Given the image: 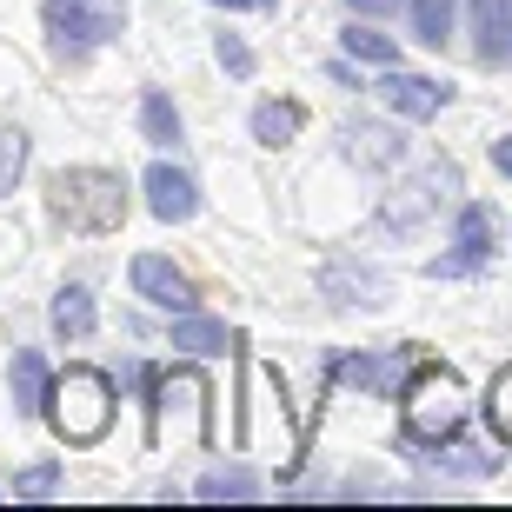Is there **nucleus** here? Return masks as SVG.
Returning a JSON list of instances; mask_svg holds the SVG:
<instances>
[{
	"label": "nucleus",
	"instance_id": "1",
	"mask_svg": "<svg viewBox=\"0 0 512 512\" xmlns=\"http://www.w3.org/2000/svg\"><path fill=\"white\" fill-rule=\"evenodd\" d=\"M47 419L67 446H94L107 426H114V380L94 373V366H67L47 393Z\"/></svg>",
	"mask_w": 512,
	"mask_h": 512
},
{
	"label": "nucleus",
	"instance_id": "2",
	"mask_svg": "<svg viewBox=\"0 0 512 512\" xmlns=\"http://www.w3.org/2000/svg\"><path fill=\"white\" fill-rule=\"evenodd\" d=\"M47 207L80 233H114L120 220H127V187H120V173H107V167H67V173H54Z\"/></svg>",
	"mask_w": 512,
	"mask_h": 512
},
{
	"label": "nucleus",
	"instance_id": "3",
	"mask_svg": "<svg viewBox=\"0 0 512 512\" xmlns=\"http://www.w3.org/2000/svg\"><path fill=\"white\" fill-rule=\"evenodd\" d=\"M459 419H466V386H459L453 366H419L406 380V433L413 439H453Z\"/></svg>",
	"mask_w": 512,
	"mask_h": 512
},
{
	"label": "nucleus",
	"instance_id": "4",
	"mask_svg": "<svg viewBox=\"0 0 512 512\" xmlns=\"http://www.w3.org/2000/svg\"><path fill=\"white\" fill-rule=\"evenodd\" d=\"M47 20H54V34L100 47V40H114L127 27V0H47Z\"/></svg>",
	"mask_w": 512,
	"mask_h": 512
},
{
	"label": "nucleus",
	"instance_id": "5",
	"mask_svg": "<svg viewBox=\"0 0 512 512\" xmlns=\"http://www.w3.org/2000/svg\"><path fill=\"white\" fill-rule=\"evenodd\" d=\"M373 94L393 107V114H406V120H433L446 100H453V87L446 80H426V74H399V67H386L380 80H373Z\"/></svg>",
	"mask_w": 512,
	"mask_h": 512
},
{
	"label": "nucleus",
	"instance_id": "6",
	"mask_svg": "<svg viewBox=\"0 0 512 512\" xmlns=\"http://www.w3.org/2000/svg\"><path fill=\"white\" fill-rule=\"evenodd\" d=\"M133 293L153 300L160 313H193V280L173 260H160V253H140L133 260Z\"/></svg>",
	"mask_w": 512,
	"mask_h": 512
},
{
	"label": "nucleus",
	"instance_id": "7",
	"mask_svg": "<svg viewBox=\"0 0 512 512\" xmlns=\"http://www.w3.org/2000/svg\"><path fill=\"white\" fill-rule=\"evenodd\" d=\"M147 207H153V220H193V213H200V187H193L187 173L180 167H167V160H160V167H147Z\"/></svg>",
	"mask_w": 512,
	"mask_h": 512
},
{
	"label": "nucleus",
	"instance_id": "8",
	"mask_svg": "<svg viewBox=\"0 0 512 512\" xmlns=\"http://www.w3.org/2000/svg\"><path fill=\"white\" fill-rule=\"evenodd\" d=\"M479 60H512V0H473Z\"/></svg>",
	"mask_w": 512,
	"mask_h": 512
},
{
	"label": "nucleus",
	"instance_id": "9",
	"mask_svg": "<svg viewBox=\"0 0 512 512\" xmlns=\"http://www.w3.org/2000/svg\"><path fill=\"white\" fill-rule=\"evenodd\" d=\"M7 386H14V413H47V393H54V373L40 353H14L7 366Z\"/></svg>",
	"mask_w": 512,
	"mask_h": 512
},
{
	"label": "nucleus",
	"instance_id": "10",
	"mask_svg": "<svg viewBox=\"0 0 512 512\" xmlns=\"http://www.w3.org/2000/svg\"><path fill=\"white\" fill-rule=\"evenodd\" d=\"M300 127H306L300 100H266V107H253V140H260V147H286Z\"/></svg>",
	"mask_w": 512,
	"mask_h": 512
},
{
	"label": "nucleus",
	"instance_id": "11",
	"mask_svg": "<svg viewBox=\"0 0 512 512\" xmlns=\"http://www.w3.org/2000/svg\"><path fill=\"white\" fill-rule=\"evenodd\" d=\"M173 353H193V360L227 353V326H220V320H200V313H180V326H173Z\"/></svg>",
	"mask_w": 512,
	"mask_h": 512
},
{
	"label": "nucleus",
	"instance_id": "12",
	"mask_svg": "<svg viewBox=\"0 0 512 512\" xmlns=\"http://www.w3.org/2000/svg\"><path fill=\"white\" fill-rule=\"evenodd\" d=\"M54 326L67 340H87V333H94V293H87V286H60L54 293Z\"/></svg>",
	"mask_w": 512,
	"mask_h": 512
},
{
	"label": "nucleus",
	"instance_id": "13",
	"mask_svg": "<svg viewBox=\"0 0 512 512\" xmlns=\"http://www.w3.org/2000/svg\"><path fill=\"white\" fill-rule=\"evenodd\" d=\"M486 253H493V207H466L459 213V260L453 266L486 260Z\"/></svg>",
	"mask_w": 512,
	"mask_h": 512
},
{
	"label": "nucleus",
	"instance_id": "14",
	"mask_svg": "<svg viewBox=\"0 0 512 512\" xmlns=\"http://www.w3.org/2000/svg\"><path fill=\"white\" fill-rule=\"evenodd\" d=\"M399 366H406V360H333L326 373H333L340 386H393Z\"/></svg>",
	"mask_w": 512,
	"mask_h": 512
},
{
	"label": "nucleus",
	"instance_id": "15",
	"mask_svg": "<svg viewBox=\"0 0 512 512\" xmlns=\"http://www.w3.org/2000/svg\"><path fill=\"white\" fill-rule=\"evenodd\" d=\"M140 133H147L153 147H173V140H180V114H173L167 94H147V100H140Z\"/></svg>",
	"mask_w": 512,
	"mask_h": 512
},
{
	"label": "nucleus",
	"instance_id": "16",
	"mask_svg": "<svg viewBox=\"0 0 512 512\" xmlns=\"http://www.w3.org/2000/svg\"><path fill=\"white\" fill-rule=\"evenodd\" d=\"M346 54L353 60H380V67H393L399 60V47H393V34H380V27H346Z\"/></svg>",
	"mask_w": 512,
	"mask_h": 512
},
{
	"label": "nucleus",
	"instance_id": "17",
	"mask_svg": "<svg viewBox=\"0 0 512 512\" xmlns=\"http://www.w3.org/2000/svg\"><path fill=\"white\" fill-rule=\"evenodd\" d=\"M413 34L426 47H439V40L453 34V0H413Z\"/></svg>",
	"mask_w": 512,
	"mask_h": 512
},
{
	"label": "nucleus",
	"instance_id": "18",
	"mask_svg": "<svg viewBox=\"0 0 512 512\" xmlns=\"http://www.w3.org/2000/svg\"><path fill=\"white\" fill-rule=\"evenodd\" d=\"M20 167H27V133L7 127V133H0V193H14Z\"/></svg>",
	"mask_w": 512,
	"mask_h": 512
},
{
	"label": "nucleus",
	"instance_id": "19",
	"mask_svg": "<svg viewBox=\"0 0 512 512\" xmlns=\"http://www.w3.org/2000/svg\"><path fill=\"white\" fill-rule=\"evenodd\" d=\"M486 419H493V433L512 446V366L493 380V406H486Z\"/></svg>",
	"mask_w": 512,
	"mask_h": 512
},
{
	"label": "nucleus",
	"instance_id": "20",
	"mask_svg": "<svg viewBox=\"0 0 512 512\" xmlns=\"http://www.w3.org/2000/svg\"><path fill=\"white\" fill-rule=\"evenodd\" d=\"M200 499H253V473H207Z\"/></svg>",
	"mask_w": 512,
	"mask_h": 512
},
{
	"label": "nucleus",
	"instance_id": "21",
	"mask_svg": "<svg viewBox=\"0 0 512 512\" xmlns=\"http://www.w3.org/2000/svg\"><path fill=\"white\" fill-rule=\"evenodd\" d=\"M393 153H399L393 133H380V127H353V160H393Z\"/></svg>",
	"mask_w": 512,
	"mask_h": 512
},
{
	"label": "nucleus",
	"instance_id": "22",
	"mask_svg": "<svg viewBox=\"0 0 512 512\" xmlns=\"http://www.w3.org/2000/svg\"><path fill=\"white\" fill-rule=\"evenodd\" d=\"M54 486H60V466H34V473H20V479H14V493H20V499H47Z\"/></svg>",
	"mask_w": 512,
	"mask_h": 512
},
{
	"label": "nucleus",
	"instance_id": "23",
	"mask_svg": "<svg viewBox=\"0 0 512 512\" xmlns=\"http://www.w3.org/2000/svg\"><path fill=\"white\" fill-rule=\"evenodd\" d=\"M220 67H233V74H253V54H247L233 34H220Z\"/></svg>",
	"mask_w": 512,
	"mask_h": 512
},
{
	"label": "nucleus",
	"instance_id": "24",
	"mask_svg": "<svg viewBox=\"0 0 512 512\" xmlns=\"http://www.w3.org/2000/svg\"><path fill=\"white\" fill-rule=\"evenodd\" d=\"M493 160H499V173H512V140H499V147H493Z\"/></svg>",
	"mask_w": 512,
	"mask_h": 512
},
{
	"label": "nucleus",
	"instance_id": "25",
	"mask_svg": "<svg viewBox=\"0 0 512 512\" xmlns=\"http://www.w3.org/2000/svg\"><path fill=\"white\" fill-rule=\"evenodd\" d=\"M346 7H360V14H380V7H393V0H346Z\"/></svg>",
	"mask_w": 512,
	"mask_h": 512
},
{
	"label": "nucleus",
	"instance_id": "26",
	"mask_svg": "<svg viewBox=\"0 0 512 512\" xmlns=\"http://www.w3.org/2000/svg\"><path fill=\"white\" fill-rule=\"evenodd\" d=\"M220 7H266V0H220Z\"/></svg>",
	"mask_w": 512,
	"mask_h": 512
}]
</instances>
